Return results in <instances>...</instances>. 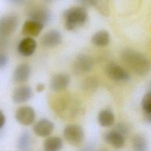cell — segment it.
<instances>
[{
  "label": "cell",
  "instance_id": "cell-10",
  "mask_svg": "<svg viewBox=\"0 0 151 151\" xmlns=\"http://www.w3.org/2000/svg\"><path fill=\"white\" fill-rule=\"evenodd\" d=\"M54 128L52 122L46 119H43L37 122L33 127L34 133L41 137H46L49 136Z\"/></svg>",
  "mask_w": 151,
  "mask_h": 151
},
{
  "label": "cell",
  "instance_id": "cell-1",
  "mask_svg": "<svg viewBox=\"0 0 151 151\" xmlns=\"http://www.w3.org/2000/svg\"><path fill=\"white\" fill-rule=\"evenodd\" d=\"M122 58L123 62L138 75L145 76L150 71L149 60L140 52L133 50H126L123 51Z\"/></svg>",
  "mask_w": 151,
  "mask_h": 151
},
{
  "label": "cell",
  "instance_id": "cell-7",
  "mask_svg": "<svg viewBox=\"0 0 151 151\" xmlns=\"http://www.w3.org/2000/svg\"><path fill=\"white\" fill-rule=\"evenodd\" d=\"M18 25V18L14 14H8L0 19V34L9 35L13 33Z\"/></svg>",
  "mask_w": 151,
  "mask_h": 151
},
{
  "label": "cell",
  "instance_id": "cell-20",
  "mask_svg": "<svg viewBox=\"0 0 151 151\" xmlns=\"http://www.w3.org/2000/svg\"><path fill=\"white\" fill-rule=\"evenodd\" d=\"M31 143V137L29 132H24L18 140V149L19 151H27Z\"/></svg>",
  "mask_w": 151,
  "mask_h": 151
},
{
  "label": "cell",
  "instance_id": "cell-2",
  "mask_svg": "<svg viewBox=\"0 0 151 151\" xmlns=\"http://www.w3.org/2000/svg\"><path fill=\"white\" fill-rule=\"evenodd\" d=\"M63 18L65 28L73 30L85 24L88 18V13L84 7H72L64 11Z\"/></svg>",
  "mask_w": 151,
  "mask_h": 151
},
{
  "label": "cell",
  "instance_id": "cell-12",
  "mask_svg": "<svg viewBox=\"0 0 151 151\" xmlns=\"http://www.w3.org/2000/svg\"><path fill=\"white\" fill-rule=\"evenodd\" d=\"M37 48L35 41L30 37H25L22 39L18 45V51L25 57H28L34 54Z\"/></svg>",
  "mask_w": 151,
  "mask_h": 151
},
{
  "label": "cell",
  "instance_id": "cell-3",
  "mask_svg": "<svg viewBox=\"0 0 151 151\" xmlns=\"http://www.w3.org/2000/svg\"><path fill=\"white\" fill-rule=\"evenodd\" d=\"M126 133L127 130L126 127L123 125L119 124L104 135V140L114 148L120 149L124 145Z\"/></svg>",
  "mask_w": 151,
  "mask_h": 151
},
{
  "label": "cell",
  "instance_id": "cell-9",
  "mask_svg": "<svg viewBox=\"0 0 151 151\" xmlns=\"http://www.w3.org/2000/svg\"><path fill=\"white\" fill-rule=\"evenodd\" d=\"M44 27V25L42 24L29 19L23 24L22 34L26 37H35L40 34Z\"/></svg>",
  "mask_w": 151,
  "mask_h": 151
},
{
  "label": "cell",
  "instance_id": "cell-27",
  "mask_svg": "<svg viewBox=\"0 0 151 151\" xmlns=\"http://www.w3.org/2000/svg\"><path fill=\"white\" fill-rule=\"evenodd\" d=\"M36 89H37V91L41 92V91H42L45 89V86H44V84H43L42 83H39L37 86Z\"/></svg>",
  "mask_w": 151,
  "mask_h": 151
},
{
  "label": "cell",
  "instance_id": "cell-8",
  "mask_svg": "<svg viewBox=\"0 0 151 151\" xmlns=\"http://www.w3.org/2000/svg\"><path fill=\"white\" fill-rule=\"evenodd\" d=\"M15 119L17 121L24 126L31 124L35 117V111L33 108L29 106H22L16 111Z\"/></svg>",
  "mask_w": 151,
  "mask_h": 151
},
{
  "label": "cell",
  "instance_id": "cell-26",
  "mask_svg": "<svg viewBox=\"0 0 151 151\" xmlns=\"http://www.w3.org/2000/svg\"><path fill=\"white\" fill-rule=\"evenodd\" d=\"M10 3L15 5H21L25 3L27 0H7Z\"/></svg>",
  "mask_w": 151,
  "mask_h": 151
},
{
  "label": "cell",
  "instance_id": "cell-22",
  "mask_svg": "<svg viewBox=\"0 0 151 151\" xmlns=\"http://www.w3.org/2000/svg\"><path fill=\"white\" fill-rule=\"evenodd\" d=\"M142 106L143 111L146 115V118L149 122H150L151 113V93L148 91L143 97L142 101Z\"/></svg>",
  "mask_w": 151,
  "mask_h": 151
},
{
  "label": "cell",
  "instance_id": "cell-28",
  "mask_svg": "<svg viewBox=\"0 0 151 151\" xmlns=\"http://www.w3.org/2000/svg\"><path fill=\"white\" fill-rule=\"evenodd\" d=\"M44 1H48V2H51V1H54V0H44Z\"/></svg>",
  "mask_w": 151,
  "mask_h": 151
},
{
  "label": "cell",
  "instance_id": "cell-18",
  "mask_svg": "<svg viewBox=\"0 0 151 151\" xmlns=\"http://www.w3.org/2000/svg\"><path fill=\"white\" fill-rule=\"evenodd\" d=\"M98 122L103 127H110L114 122V115L109 110H103L98 114Z\"/></svg>",
  "mask_w": 151,
  "mask_h": 151
},
{
  "label": "cell",
  "instance_id": "cell-23",
  "mask_svg": "<svg viewBox=\"0 0 151 151\" xmlns=\"http://www.w3.org/2000/svg\"><path fill=\"white\" fill-rule=\"evenodd\" d=\"M8 57L6 54L0 53V69L6 66L8 63Z\"/></svg>",
  "mask_w": 151,
  "mask_h": 151
},
{
  "label": "cell",
  "instance_id": "cell-13",
  "mask_svg": "<svg viewBox=\"0 0 151 151\" xmlns=\"http://www.w3.org/2000/svg\"><path fill=\"white\" fill-rule=\"evenodd\" d=\"M32 91L29 86H22L15 88L12 94V100L15 103H22L28 101L32 97Z\"/></svg>",
  "mask_w": 151,
  "mask_h": 151
},
{
  "label": "cell",
  "instance_id": "cell-17",
  "mask_svg": "<svg viewBox=\"0 0 151 151\" xmlns=\"http://www.w3.org/2000/svg\"><path fill=\"white\" fill-rule=\"evenodd\" d=\"M109 33L105 30H100L96 32L91 38L92 43L98 47L106 46L110 42Z\"/></svg>",
  "mask_w": 151,
  "mask_h": 151
},
{
  "label": "cell",
  "instance_id": "cell-6",
  "mask_svg": "<svg viewBox=\"0 0 151 151\" xmlns=\"http://www.w3.org/2000/svg\"><path fill=\"white\" fill-rule=\"evenodd\" d=\"M107 76L116 81H126L130 78V76L126 70L115 63H110L106 67Z\"/></svg>",
  "mask_w": 151,
  "mask_h": 151
},
{
  "label": "cell",
  "instance_id": "cell-11",
  "mask_svg": "<svg viewBox=\"0 0 151 151\" xmlns=\"http://www.w3.org/2000/svg\"><path fill=\"white\" fill-rule=\"evenodd\" d=\"M62 41L61 33L56 29L47 32L41 38V44L46 47H54L59 45Z\"/></svg>",
  "mask_w": 151,
  "mask_h": 151
},
{
  "label": "cell",
  "instance_id": "cell-25",
  "mask_svg": "<svg viewBox=\"0 0 151 151\" xmlns=\"http://www.w3.org/2000/svg\"><path fill=\"white\" fill-rule=\"evenodd\" d=\"M5 123V117L1 110H0V129L3 127Z\"/></svg>",
  "mask_w": 151,
  "mask_h": 151
},
{
  "label": "cell",
  "instance_id": "cell-19",
  "mask_svg": "<svg viewBox=\"0 0 151 151\" xmlns=\"http://www.w3.org/2000/svg\"><path fill=\"white\" fill-rule=\"evenodd\" d=\"M63 147V141L58 137L47 138L44 143V151H59Z\"/></svg>",
  "mask_w": 151,
  "mask_h": 151
},
{
  "label": "cell",
  "instance_id": "cell-24",
  "mask_svg": "<svg viewBox=\"0 0 151 151\" xmlns=\"http://www.w3.org/2000/svg\"><path fill=\"white\" fill-rule=\"evenodd\" d=\"M80 3L86 6H95L98 3V0H78Z\"/></svg>",
  "mask_w": 151,
  "mask_h": 151
},
{
  "label": "cell",
  "instance_id": "cell-5",
  "mask_svg": "<svg viewBox=\"0 0 151 151\" xmlns=\"http://www.w3.org/2000/svg\"><path fill=\"white\" fill-rule=\"evenodd\" d=\"M64 136L71 144L77 145L84 139V131L80 125L75 124H69L64 128Z\"/></svg>",
  "mask_w": 151,
  "mask_h": 151
},
{
  "label": "cell",
  "instance_id": "cell-14",
  "mask_svg": "<svg viewBox=\"0 0 151 151\" xmlns=\"http://www.w3.org/2000/svg\"><path fill=\"white\" fill-rule=\"evenodd\" d=\"M93 67V61L89 56L86 54H80L76 57L74 68L77 72H88L92 70Z\"/></svg>",
  "mask_w": 151,
  "mask_h": 151
},
{
  "label": "cell",
  "instance_id": "cell-15",
  "mask_svg": "<svg viewBox=\"0 0 151 151\" xmlns=\"http://www.w3.org/2000/svg\"><path fill=\"white\" fill-rule=\"evenodd\" d=\"M31 74V68L27 64L18 65L13 74V80L16 83H23L27 82Z\"/></svg>",
  "mask_w": 151,
  "mask_h": 151
},
{
  "label": "cell",
  "instance_id": "cell-4",
  "mask_svg": "<svg viewBox=\"0 0 151 151\" xmlns=\"http://www.w3.org/2000/svg\"><path fill=\"white\" fill-rule=\"evenodd\" d=\"M28 16L29 20L34 21L45 25L51 18L50 11L45 6L36 5L31 7L28 12Z\"/></svg>",
  "mask_w": 151,
  "mask_h": 151
},
{
  "label": "cell",
  "instance_id": "cell-21",
  "mask_svg": "<svg viewBox=\"0 0 151 151\" xmlns=\"http://www.w3.org/2000/svg\"><path fill=\"white\" fill-rule=\"evenodd\" d=\"M133 151H147L148 144L146 139L142 135L135 136L132 140Z\"/></svg>",
  "mask_w": 151,
  "mask_h": 151
},
{
  "label": "cell",
  "instance_id": "cell-16",
  "mask_svg": "<svg viewBox=\"0 0 151 151\" xmlns=\"http://www.w3.org/2000/svg\"><path fill=\"white\" fill-rule=\"evenodd\" d=\"M70 81V77L66 74H58L52 77L50 83L51 89L55 91H59L65 89Z\"/></svg>",
  "mask_w": 151,
  "mask_h": 151
}]
</instances>
